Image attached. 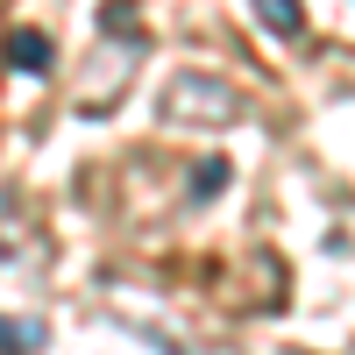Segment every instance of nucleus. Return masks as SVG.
I'll use <instances>...</instances> for the list:
<instances>
[{
    "mask_svg": "<svg viewBox=\"0 0 355 355\" xmlns=\"http://www.w3.org/2000/svg\"><path fill=\"white\" fill-rule=\"evenodd\" d=\"M242 93H234L227 78H214V71H178L171 85H164V114L171 121H199V128H234L242 121Z\"/></svg>",
    "mask_w": 355,
    "mask_h": 355,
    "instance_id": "obj_1",
    "label": "nucleus"
},
{
    "mask_svg": "<svg viewBox=\"0 0 355 355\" xmlns=\"http://www.w3.org/2000/svg\"><path fill=\"white\" fill-rule=\"evenodd\" d=\"M8 64L28 71V78H43L50 71V36H43V28H15V36H8Z\"/></svg>",
    "mask_w": 355,
    "mask_h": 355,
    "instance_id": "obj_2",
    "label": "nucleus"
},
{
    "mask_svg": "<svg viewBox=\"0 0 355 355\" xmlns=\"http://www.w3.org/2000/svg\"><path fill=\"white\" fill-rule=\"evenodd\" d=\"M249 8H256V21L270 28V36H284V43L306 36V8H299V0H249Z\"/></svg>",
    "mask_w": 355,
    "mask_h": 355,
    "instance_id": "obj_3",
    "label": "nucleus"
},
{
    "mask_svg": "<svg viewBox=\"0 0 355 355\" xmlns=\"http://www.w3.org/2000/svg\"><path fill=\"white\" fill-rule=\"evenodd\" d=\"M50 334H43V320H15V313H0V355H43Z\"/></svg>",
    "mask_w": 355,
    "mask_h": 355,
    "instance_id": "obj_4",
    "label": "nucleus"
},
{
    "mask_svg": "<svg viewBox=\"0 0 355 355\" xmlns=\"http://www.w3.org/2000/svg\"><path fill=\"white\" fill-rule=\"evenodd\" d=\"M220 185H227V164H206V171H199V185H192V192H199V199H214Z\"/></svg>",
    "mask_w": 355,
    "mask_h": 355,
    "instance_id": "obj_5",
    "label": "nucleus"
}]
</instances>
